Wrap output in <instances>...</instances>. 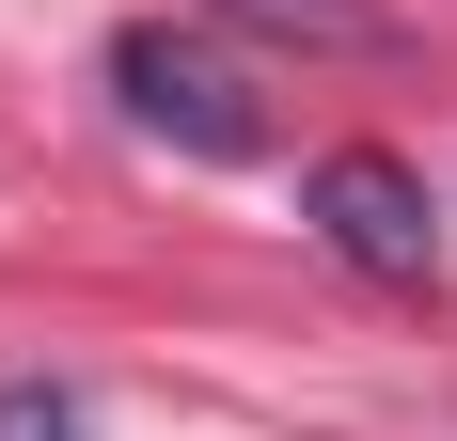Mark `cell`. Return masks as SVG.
<instances>
[{
  "instance_id": "cell-1",
  "label": "cell",
  "mask_w": 457,
  "mask_h": 441,
  "mask_svg": "<svg viewBox=\"0 0 457 441\" xmlns=\"http://www.w3.org/2000/svg\"><path fill=\"white\" fill-rule=\"evenodd\" d=\"M111 95H127V127L142 142H189V158H253L269 142V111H253V79H237L205 32H111Z\"/></svg>"
},
{
  "instance_id": "cell-2",
  "label": "cell",
  "mask_w": 457,
  "mask_h": 441,
  "mask_svg": "<svg viewBox=\"0 0 457 441\" xmlns=\"http://www.w3.org/2000/svg\"><path fill=\"white\" fill-rule=\"evenodd\" d=\"M300 205H316V237L363 268V284H426V268H442V205H426V174L378 158V142H331L316 174H300Z\"/></svg>"
},
{
  "instance_id": "cell-3",
  "label": "cell",
  "mask_w": 457,
  "mask_h": 441,
  "mask_svg": "<svg viewBox=\"0 0 457 441\" xmlns=\"http://www.w3.org/2000/svg\"><path fill=\"white\" fill-rule=\"evenodd\" d=\"M0 441H79V410L63 395H0Z\"/></svg>"
}]
</instances>
